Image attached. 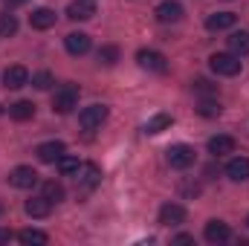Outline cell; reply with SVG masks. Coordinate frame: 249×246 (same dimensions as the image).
Wrapping results in <instances>:
<instances>
[{
    "label": "cell",
    "mask_w": 249,
    "mask_h": 246,
    "mask_svg": "<svg viewBox=\"0 0 249 246\" xmlns=\"http://www.w3.org/2000/svg\"><path fill=\"white\" fill-rule=\"evenodd\" d=\"M23 3H26V0H3L6 9H18V6H23Z\"/></svg>",
    "instance_id": "obj_32"
},
{
    "label": "cell",
    "mask_w": 249,
    "mask_h": 246,
    "mask_svg": "<svg viewBox=\"0 0 249 246\" xmlns=\"http://www.w3.org/2000/svg\"><path fill=\"white\" fill-rule=\"evenodd\" d=\"M229 50H232L235 55H249V32L247 29L232 32V38H229Z\"/></svg>",
    "instance_id": "obj_22"
},
{
    "label": "cell",
    "mask_w": 249,
    "mask_h": 246,
    "mask_svg": "<svg viewBox=\"0 0 249 246\" xmlns=\"http://www.w3.org/2000/svg\"><path fill=\"white\" fill-rule=\"evenodd\" d=\"M165 154H168V165H171V168H180V171L188 168V165H194V159H197L194 148H191V145H183V142H180V145H171Z\"/></svg>",
    "instance_id": "obj_3"
},
{
    "label": "cell",
    "mask_w": 249,
    "mask_h": 246,
    "mask_svg": "<svg viewBox=\"0 0 249 246\" xmlns=\"http://www.w3.org/2000/svg\"><path fill=\"white\" fill-rule=\"evenodd\" d=\"M18 32V18L15 15H0V38H9Z\"/></svg>",
    "instance_id": "obj_27"
},
{
    "label": "cell",
    "mask_w": 249,
    "mask_h": 246,
    "mask_svg": "<svg viewBox=\"0 0 249 246\" xmlns=\"http://www.w3.org/2000/svg\"><path fill=\"white\" fill-rule=\"evenodd\" d=\"M209 67H212V72L232 78V75L241 72V55H235V53H232V55H229V53H214V55L209 58Z\"/></svg>",
    "instance_id": "obj_1"
},
{
    "label": "cell",
    "mask_w": 249,
    "mask_h": 246,
    "mask_svg": "<svg viewBox=\"0 0 249 246\" xmlns=\"http://www.w3.org/2000/svg\"><path fill=\"white\" fill-rule=\"evenodd\" d=\"M75 105H78V87L75 84H64L55 90V96H53V110L55 113H72L75 110Z\"/></svg>",
    "instance_id": "obj_2"
},
{
    "label": "cell",
    "mask_w": 249,
    "mask_h": 246,
    "mask_svg": "<svg viewBox=\"0 0 249 246\" xmlns=\"http://www.w3.org/2000/svg\"><path fill=\"white\" fill-rule=\"evenodd\" d=\"M174 244H194V238H191V235H177Z\"/></svg>",
    "instance_id": "obj_33"
},
{
    "label": "cell",
    "mask_w": 249,
    "mask_h": 246,
    "mask_svg": "<svg viewBox=\"0 0 249 246\" xmlns=\"http://www.w3.org/2000/svg\"><path fill=\"white\" fill-rule=\"evenodd\" d=\"M26 84H29L26 67L15 64V67H9V70L3 72V87H6V90H20V87H26Z\"/></svg>",
    "instance_id": "obj_7"
},
{
    "label": "cell",
    "mask_w": 249,
    "mask_h": 246,
    "mask_svg": "<svg viewBox=\"0 0 249 246\" xmlns=\"http://www.w3.org/2000/svg\"><path fill=\"white\" fill-rule=\"evenodd\" d=\"M9 183L15 185V188H32V185H38V171L29 168V165H18L9 174Z\"/></svg>",
    "instance_id": "obj_8"
},
{
    "label": "cell",
    "mask_w": 249,
    "mask_h": 246,
    "mask_svg": "<svg viewBox=\"0 0 249 246\" xmlns=\"http://www.w3.org/2000/svg\"><path fill=\"white\" fill-rule=\"evenodd\" d=\"M119 61V47H102L99 50V64H105V67H113V64Z\"/></svg>",
    "instance_id": "obj_26"
},
{
    "label": "cell",
    "mask_w": 249,
    "mask_h": 246,
    "mask_svg": "<svg viewBox=\"0 0 249 246\" xmlns=\"http://www.w3.org/2000/svg\"><path fill=\"white\" fill-rule=\"evenodd\" d=\"M203 238H206L209 244H223V241H229V238H232V232H229V226H226L223 220H209V223H206Z\"/></svg>",
    "instance_id": "obj_13"
},
{
    "label": "cell",
    "mask_w": 249,
    "mask_h": 246,
    "mask_svg": "<svg viewBox=\"0 0 249 246\" xmlns=\"http://www.w3.org/2000/svg\"><path fill=\"white\" fill-rule=\"evenodd\" d=\"M226 177L235 180V183L249 180V159L247 157H235V159H229V162H226Z\"/></svg>",
    "instance_id": "obj_17"
},
{
    "label": "cell",
    "mask_w": 249,
    "mask_h": 246,
    "mask_svg": "<svg viewBox=\"0 0 249 246\" xmlns=\"http://www.w3.org/2000/svg\"><path fill=\"white\" fill-rule=\"evenodd\" d=\"M9 116H12L15 122H29V119L35 116V105H32V102H15V105L9 107Z\"/></svg>",
    "instance_id": "obj_21"
},
{
    "label": "cell",
    "mask_w": 249,
    "mask_h": 246,
    "mask_svg": "<svg viewBox=\"0 0 249 246\" xmlns=\"http://www.w3.org/2000/svg\"><path fill=\"white\" fill-rule=\"evenodd\" d=\"M105 119H107V107H105V105H90V107H84V110L78 113V124H81L84 130L102 127Z\"/></svg>",
    "instance_id": "obj_4"
},
{
    "label": "cell",
    "mask_w": 249,
    "mask_h": 246,
    "mask_svg": "<svg viewBox=\"0 0 249 246\" xmlns=\"http://www.w3.org/2000/svg\"><path fill=\"white\" fill-rule=\"evenodd\" d=\"M18 241H20V244H38V246H44L50 238H47V232H41V229H23V232H18Z\"/></svg>",
    "instance_id": "obj_24"
},
{
    "label": "cell",
    "mask_w": 249,
    "mask_h": 246,
    "mask_svg": "<svg viewBox=\"0 0 249 246\" xmlns=\"http://www.w3.org/2000/svg\"><path fill=\"white\" fill-rule=\"evenodd\" d=\"M32 87H35V90H50V87H53V75H50L47 70L35 72V75H32Z\"/></svg>",
    "instance_id": "obj_28"
},
{
    "label": "cell",
    "mask_w": 249,
    "mask_h": 246,
    "mask_svg": "<svg viewBox=\"0 0 249 246\" xmlns=\"http://www.w3.org/2000/svg\"><path fill=\"white\" fill-rule=\"evenodd\" d=\"M186 220V209L180 206V203H165L162 209H160V223L162 226H177V223H183Z\"/></svg>",
    "instance_id": "obj_12"
},
{
    "label": "cell",
    "mask_w": 249,
    "mask_h": 246,
    "mask_svg": "<svg viewBox=\"0 0 249 246\" xmlns=\"http://www.w3.org/2000/svg\"><path fill=\"white\" fill-rule=\"evenodd\" d=\"M232 151H235V139H232V136L220 133V136H212V139H209V154L223 157V154H232Z\"/></svg>",
    "instance_id": "obj_19"
},
{
    "label": "cell",
    "mask_w": 249,
    "mask_h": 246,
    "mask_svg": "<svg viewBox=\"0 0 249 246\" xmlns=\"http://www.w3.org/2000/svg\"><path fill=\"white\" fill-rule=\"evenodd\" d=\"M136 61H139L142 70H148V72H165V70H168L165 55L157 53V50H139V53H136Z\"/></svg>",
    "instance_id": "obj_5"
},
{
    "label": "cell",
    "mask_w": 249,
    "mask_h": 246,
    "mask_svg": "<svg viewBox=\"0 0 249 246\" xmlns=\"http://www.w3.org/2000/svg\"><path fill=\"white\" fill-rule=\"evenodd\" d=\"M0 214H3V203H0Z\"/></svg>",
    "instance_id": "obj_34"
},
{
    "label": "cell",
    "mask_w": 249,
    "mask_h": 246,
    "mask_svg": "<svg viewBox=\"0 0 249 246\" xmlns=\"http://www.w3.org/2000/svg\"><path fill=\"white\" fill-rule=\"evenodd\" d=\"M29 23H32V29H50V26H55V12L41 6L29 15Z\"/></svg>",
    "instance_id": "obj_18"
},
{
    "label": "cell",
    "mask_w": 249,
    "mask_h": 246,
    "mask_svg": "<svg viewBox=\"0 0 249 246\" xmlns=\"http://www.w3.org/2000/svg\"><path fill=\"white\" fill-rule=\"evenodd\" d=\"M99 180H102V168H99V165H93V162H81V168L75 171V185H78V188H84V191L96 188Z\"/></svg>",
    "instance_id": "obj_6"
},
{
    "label": "cell",
    "mask_w": 249,
    "mask_h": 246,
    "mask_svg": "<svg viewBox=\"0 0 249 246\" xmlns=\"http://www.w3.org/2000/svg\"><path fill=\"white\" fill-rule=\"evenodd\" d=\"M235 20H238V15H235V12H214V15H209V18H206V29H212V32L232 29V26H235Z\"/></svg>",
    "instance_id": "obj_15"
},
{
    "label": "cell",
    "mask_w": 249,
    "mask_h": 246,
    "mask_svg": "<svg viewBox=\"0 0 249 246\" xmlns=\"http://www.w3.org/2000/svg\"><path fill=\"white\" fill-rule=\"evenodd\" d=\"M23 211H26L29 217H38V220H41V217H50V211H53V203H50V200L41 194V197H32V200H26V203H23Z\"/></svg>",
    "instance_id": "obj_16"
},
{
    "label": "cell",
    "mask_w": 249,
    "mask_h": 246,
    "mask_svg": "<svg viewBox=\"0 0 249 246\" xmlns=\"http://www.w3.org/2000/svg\"><path fill=\"white\" fill-rule=\"evenodd\" d=\"M93 15H96L93 0H72V3L67 6V18H70V20H90Z\"/></svg>",
    "instance_id": "obj_14"
},
{
    "label": "cell",
    "mask_w": 249,
    "mask_h": 246,
    "mask_svg": "<svg viewBox=\"0 0 249 246\" xmlns=\"http://www.w3.org/2000/svg\"><path fill=\"white\" fill-rule=\"evenodd\" d=\"M41 194H44L50 203H61L67 191H64V185H61V183H55V180H47V183L41 185Z\"/></svg>",
    "instance_id": "obj_23"
},
{
    "label": "cell",
    "mask_w": 249,
    "mask_h": 246,
    "mask_svg": "<svg viewBox=\"0 0 249 246\" xmlns=\"http://www.w3.org/2000/svg\"><path fill=\"white\" fill-rule=\"evenodd\" d=\"M0 113H3V107H0Z\"/></svg>",
    "instance_id": "obj_35"
},
{
    "label": "cell",
    "mask_w": 249,
    "mask_h": 246,
    "mask_svg": "<svg viewBox=\"0 0 249 246\" xmlns=\"http://www.w3.org/2000/svg\"><path fill=\"white\" fill-rule=\"evenodd\" d=\"M78 168H81V162H78L75 157H67V154H64L61 159H58V171H61L64 177H75Z\"/></svg>",
    "instance_id": "obj_25"
},
{
    "label": "cell",
    "mask_w": 249,
    "mask_h": 246,
    "mask_svg": "<svg viewBox=\"0 0 249 246\" xmlns=\"http://www.w3.org/2000/svg\"><path fill=\"white\" fill-rule=\"evenodd\" d=\"M171 122H174V119H171L168 113H157V116H151V119L145 122V127H142V130H145L148 136H157V133L168 130V127H171Z\"/></svg>",
    "instance_id": "obj_20"
},
{
    "label": "cell",
    "mask_w": 249,
    "mask_h": 246,
    "mask_svg": "<svg viewBox=\"0 0 249 246\" xmlns=\"http://www.w3.org/2000/svg\"><path fill=\"white\" fill-rule=\"evenodd\" d=\"M247 223H249V217H247Z\"/></svg>",
    "instance_id": "obj_36"
},
{
    "label": "cell",
    "mask_w": 249,
    "mask_h": 246,
    "mask_svg": "<svg viewBox=\"0 0 249 246\" xmlns=\"http://www.w3.org/2000/svg\"><path fill=\"white\" fill-rule=\"evenodd\" d=\"M64 151H67V148H64V142H55V139H53V142L38 145V148H35V157H38L41 162H47V165H50V162H58V159H61Z\"/></svg>",
    "instance_id": "obj_10"
},
{
    "label": "cell",
    "mask_w": 249,
    "mask_h": 246,
    "mask_svg": "<svg viewBox=\"0 0 249 246\" xmlns=\"http://www.w3.org/2000/svg\"><path fill=\"white\" fill-rule=\"evenodd\" d=\"M64 47H67L70 55H84V53H90V35H84V32H70V35L64 38Z\"/></svg>",
    "instance_id": "obj_11"
},
{
    "label": "cell",
    "mask_w": 249,
    "mask_h": 246,
    "mask_svg": "<svg viewBox=\"0 0 249 246\" xmlns=\"http://www.w3.org/2000/svg\"><path fill=\"white\" fill-rule=\"evenodd\" d=\"M15 235H12V229H0V244H9Z\"/></svg>",
    "instance_id": "obj_31"
},
{
    "label": "cell",
    "mask_w": 249,
    "mask_h": 246,
    "mask_svg": "<svg viewBox=\"0 0 249 246\" xmlns=\"http://www.w3.org/2000/svg\"><path fill=\"white\" fill-rule=\"evenodd\" d=\"M197 113H200V116H220V105H214V102H200Z\"/></svg>",
    "instance_id": "obj_29"
},
{
    "label": "cell",
    "mask_w": 249,
    "mask_h": 246,
    "mask_svg": "<svg viewBox=\"0 0 249 246\" xmlns=\"http://www.w3.org/2000/svg\"><path fill=\"white\" fill-rule=\"evenodd\" d=\"M194 90H197V93H203V96H212V93H217V87H214V84H209L206 78H197V81H194Z\"/></svg>",
    "instance_id": "obj_30"
},
{
    "label": "cell",
    "mask_w": 249,
    "mask_h": 246,
    "mask_svg": "<svg viewBox=\"0 0 249 246\" xmlns=\"http://www.w3.org/2000/svg\"><path fill=\"white\" fill-rule=\"evenodd\" d=\"M154 15H157L160 23H177V20H183V6H180L177 0H165V3L157 6Z\"/></svg>",
    "instance_id": "obj_9"
}]
</instances>
